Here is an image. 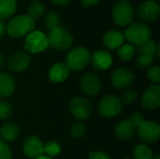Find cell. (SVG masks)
<instances>
[{"label":"cell","instance_id":"e0dca14e","mask_svg":"<svg viewBox=\"0 0 160 159\" xmlns=\"http://www.w3.org/2000/svg\"><path fill=\"white\" fill-rule=\"evenodd\" d=\"M69 69L66 66L65 63H56L52 65L49 70V80L52 82L54 83H60L65 82L68 75H69Z\"/></svg>","mask_w":160,"mask_h":159},{"label":"cell","instance_id":"6da1fadb","mask_svg":"<svg viewBox=\"0 0 160 159\" xmlns=\"http://www.w3.org/2000/svg\"><path fill=\"white\" fill-rule=\"evenodd\" d=\"M35 25V20L27 14H22L15 16L8 21L6 24V31L12 37H22L34 31Z\"/></svg>","mask_w":160,"mask_h":159},{"label":"cell","instance_id":"cb8c5ba5","mask_svg":"<svg viewBox=\"0 0 160 159\" xmlns=\"http://www.w3.org/2000/svg\"><path fill=\"white\" fill-rule=\"evenodd\" d=\"M153 151L146 144H138L133 151V159H153Z\"/></svg>","mask_w":160,"mask_h":159},{"label":"cell","instance_id":"7a4b0ae2","mask_svg":"<svg viewBox=\"0 0 160 159\" xmlns=\"http://www.w3.org/2000/svg\"><path fill=\"white\" fill-rule=\"evenodd\" d=\"M124 38L127 39L130 45L140 46L144 42L151 39L152 30L151 28L142 22H133L127 26L124 31Z\"/></svg>","mask_w":160,"mask_h":159},{"label":"cell","instance_id":"ee69618b","mask_svg":"<svg viewBox=\"0 0 160 159\" xmlns=\"http://www.w3.org/2000/svg\"><path fill=\"white\" fill-rule=\"evenodd\" d=\"M112 1H118V0H112Z\"/></svg>","mask_w":160,"mask_h":159},{"label":"cell","instance_id":"7c38bea8","mask_svg":"<svg viewBox=\"0 0 160 159\" xmlns=\"http://www.w3.org/2000/svg\"><path fill=\"white\" fill-rule=\"evenodd\" d=\"M141 105L146 111L157 110L160 106V85L152 84L142 94Z\"/></svg>","mask_w":160,"mask_h":159},{"label":"cell","instance_id":"52a82bcc","mask_svg":"<svg viewBox=\"0 0 160 159\" xmlns=\"http://www.w3.org/2000/svg\"><path fill=\"white\" fill-rule=\"evenodd\" d=\"M123 108L120 98L114 95H107L98 102V113L105 118H113L117 116Z\"/></svg>","mask_w":160,"mask_h":159},{"label":"cell","instance_id":"b9f144b4","mask_svg":"<svg viewBox=\"0 0 160 159\" xmlns=\"http://www.w3.org/2000/svg\"><path fill=\"white\" fill-rule=\"evenodd\" d=\"M153 159H160V156L159 155H157L156 157H154V158Z\"/></svg>","mask_w":160,"mask_h":159},{"label":"cell","instance_id":"8992f818","mask_svg":"<svg viewBox=\"0 0 160 159\" xmlns=\"http://www.w3.org/2000/svg\"><path fill=\"white\" fill-rule=\"evenodd\" d=\"M47 35L41 31H32L23 40V48L26 52L32 54H38L44 52L48 48Z\"/></svg>","mask_w":160,"mask_h":159},{"label":"cell","instance_id":"9a60e30c","mask_svg":"<svg viewBox=\"0 0 160 159\" xmlns=\"http://www.w3.org/2000/svg\"><path fill=\"white\" fill-rule=\"evenodd\" d=\"M44 143L36 135L28 136L22 143V152L28 158L35 159L43 156Z\"/></svg>","mask_w":160,"mask_h":159},{"label":"cell","instance_id":"277c9868","mask_svg":"<svg viewBox=\"0 0 160 159\" xmlns=\"http://www.w3.org/2000/svg\"><path fill=\"white\" fill-rule=\"evenodd\" d=\"M90 52L84 47L71 49L66 56V66L69 70L80 71L90 63Z\"/></svg>","mask_w":160,"mask_h":159},{"label":"cell","instance_id":"836d02e7","mask_svg":"<svg viewBox=\"0 0 160 159\" xmlns=\"http://www.w3.org/2000/svg\"><path fill=\"white\" fill-rule=\"evenodd\" d=\"M0 159H12L10 146L2 140H0Z\"/></svg>","mask_w":160,"mask_h":159},{"label":"cell","instance_id":"484cf974","mask_svg":"<svg viewBox=\"0 0 160 159\" xmlns=\"http://www.w3.org/2000/svg\"><path fill=\"white\" fill-rule=\"evenodd\" d=\"M61 153V145L55 141H50L44 144L43 154L51 158L57 157Z\"/></svg>","mask_w":160,"mask_h":159},{"label":"cell","instance_id":"7402d4cb","mask_svg":"<svg viewBox=\"0 0 160 159\" xmlns=\"http://www.w3.org/2000/svg\"><path fill=\"white\" fill-rule=\"evenodd\" d=\"M17 9L16 0H0V20L11 18Z\"/></svg>","mask_w":160,"mask_h":159},{"label":"cell","instance_id":"f6af8a7d","mask_svg":"<svg viewBox=\"0 0 160 159\" xmlns=\"http://www.w3.org/2000/svg\"><path fill=\"white\" fill-rule=\"evenodd\" d=\"M124 159H132V158H124Z\"/></svg>","mask_w":160,"mask_h":159},{"label":"cell","instance_id":"603a6c76","mask_svg":"<svg viewBox=\"0 0 160 159\" xmlns=\"http://www.w3.org/2000/svg\"><path fill=\"white\" fill-rule=\"evenodd\" d=\"M137 51L140 54H148L154 57L160 56V47L156 41L149 39L148 41L144 42L143 44L137 47Z\"/></svg>","mask_w":160,"mask_h":159},{"label":"cell","instance_id":"d6986e66","mask_svg":"<svg viewBox=\"0 0 160 159\" xmlns=\"http://www.w3.org/2000/svg\"><path fill=\"white\" fill-rule=\"evenodd\" d=\"M15 91V80L8 72L0 73V98H7L13 95Z\"/></svg>","mask_w":160,"mask_h":159},{"label":"cell","instance_id":"60d3db41","mask_svg":"<svg viewBox=\"0 0 160 159\" xmlns=\"http://www.w3.org/2000/svg\"><path fill=\"white\" fill-rule=\"evenodd\" d=\"M35 159H52L51 158V157H46V156H40V157H37V158Z\"/></svg>","mask_w":160,"mask_h":159},{"label":"cell","instance_id":"f1b7e54d","mask_svg":"<svg viewBox=\"0 0 160 159\" xmlns=\"http://www.w3.org/2000/svg\"><path fill=\"white\" fill-rule=\"evenodd\" d=\"M27 12H28L27 15L29 17H31L33 20H37L44 14L45 7L40 2H34L28 7Z\"/></svg>","mask_w":160,"mask_h":159},{"label":"cell","instance_id":"30bf717a","mask_svg":"<svg viewBox=\"0 0 160 159\" xmlns=\"http://www.w3.org/2000/svg\"><path fill=\"white\" fill-rule=\"evenodd\" d=\"M139 138L146 143H153L159 140L160 126L154 121L145 120L137 128Z\"/></svg>","mask_w":160,"mask_h":159},{"label":"cell","instance_id":"7bdbcfd3","mask_svg":"<svg viewBox=\"0 0 160 159\" xmlns=\"http://www.w3.org/2000/svg\"><path fill=\"white\" fill-rule=\"evenodd\" d=\"M31 1H33V2H39V1H41V0H31Z\"/></svg>","mask_w":160,"mask_h":159},{"label":"cell","instance_id":"83f0119b","mask_svg":"<svg viewBox=\"0 0 160 159\" xmlns=\"http://www.w3.org/2000/svg\"><path fill=\"white\" fill-rule=\"evenodd\" d=\"M135 48L130 44H123L118 49V56L122 61L128 62L131 60L135 55Z\"/></svg>","mask_w":160,"mask_h":159},{"label":"cell","instance_id":"ac0fdd59","mask_svg":"<svg viewBox=\"0 0 160 159\" xmlns=\"http://www.w3.org/2000/svg\"><path fill=\"white\" fill-rule=\"evenodd\" d=\"M136 133V127L129 121V119H126L121 121L114 128L115 137L121 141H128L134 137Z\"/></svg>","mask_w":160,"mask_h":159},{"label":"cell","instance_id":"d6a6232c","mask_svg":"<svg viewBox=\"0 0 160 159\" xmlns=\"http://www.w3.org/2000/svg\"><path fill=\"white\" fill-rule=\"evenodd\" d=\"M147 78L153 84H158L160 82V67L158 66H151L147 69Z\"/></svg>","mask_w":160,"mask_h":159},{"label":"cell","instance_id":"9c48e42d","mask_svg":"<svg viewBox=\"0 0 160 159\" xmlns=\"http://www.w3.org/2000/svg\"><path fill=\"white\" fill-rule=\"evenodd\" d=\"M80 88L82 92L88 97H95L97 96L102 87L100 78L92 72H87L83 74L80 79Z\"/></svg>","mask_w":160,"mask_h":159},{"label":"cell","instance_id":"f546056e","mask_svg":"<svg viewBox=\"0 0 160 159\" xmlns=\"http://www.w3.org/2000/svg\"><path fill=\"white\" fill-rule=\"evenodd\" d=\"M86 125L82 122H75L70 127V135L74 139H81L86 133Z\"/></svg>","mask_w":160,"mask_h":159},{"label":"cell","instance_id":"ab89813d","mask_svg":"<svg viewBox=\"0 0 160 159\" xmlns=\"http://www.w3.org/2000/svg\"><path fill=\"white\" fill-rule=\"evenodd\" d=\"M6 65V59H5V56L0 52V69H2Z\"/></svg>","mask_w":160,"mask_h":159},{"label":"cell","instance_id":"3957f363","mask_svg":"<svg viewBox=\"0 0 160 159\" xmlns=\"http://www.w3.org/2000/svg\"><path fill=\"white\" fill-rule=\"evenodd\" d=\"M50 47L58 51H68L73 45L72 35L64 27L58 26L49 31L47 36Z\"/></svg>","mask_w":160,"mask_h":159},{"label":"cell","instance_id":"e575fe53","mask_svg":"<svg viewBox=\"0 0 160 159\" xmlns=\"http://www.w3.org/2000/svg\"><path fill=\"white\" fill-rule=\"evenodd\" d=\"M129 121L133 124V126L137 128L142 123H143L145 121V117L143 116L142 113L141 112H133L130 117H129Z\"/></svg>","mask_w":160,"mask_h":159},{"label":"cell","instance_id":"74e56055","mask_svg":"<svg viewBox=\"0 0 160 159\" xmlns=\"http://www.w3.org/2000/svg\"><path fill=\"white\" fill-rule=\"evenodd\" d=\"M54 4L58 5V6H66L67 4H68L71 0H52Z\"/></svg>","mask_w":160,"mask_h":159},{"label":"cell","instance_id":"ffe728a7","mask_svg":"<svg viewBox=\"0 0 160 159\" xmlns=\"http://www.w3.org/2000/svg\"><path fill=\"white\" fill-rule=\"evenodd\" d=\"M103 44L104 46L111 51L119 49L124 44V36L120 31L111 30L105 33L103 36Z\"/></svg>","mask_w":160,"mask_h":159},{"label":"cell","instance_id":"8fae6325","mask_svg":"<svg viewBox=\"0 0 160 159\" xmlns=\"http://www.w3.org/2000/svg\"><path fill=\"white\" fill-rule=\"evenodd\" d=\"M159 15V5L154 0L144 1L137 8V16L143 22H154L158 19Z\"/></svg>","mask_w":160,"mask_h":159},{"label":"cell","instance_id":"4316f807","mask_svg":"<svg viewBox=\"0 0 160 159\" xmlns=\"http://www.w3.org/2000/svg\"><path fill=\"white\" fill-rule=\"evenodd\" d=\"M139 98V94L138 92L133 89V88H128L121 96V102L122 104L126 106H131L133 105Z\"/></svg>","mask_w":160,"mask_h":159},{"label":"cell","instance_id":"d590c367","mask_svg":"<svg viewBox=\"0 0 160 159\" xmlns=\"http://www.w3.org/2000/svg\"><path fill=\"white\" fill-rule=\"evenodd\" d=\"M88 159H112L111 157L101 151H98V152H90L89 153V157Z\"/></svg>","mask_w":160,"mask_h":159},{"label":"cell","instance_id":"d4e9b609","mask_svg":"<svg viewBox=\"0 0 160 159\" xmlns=\"http://www.w3.org/2000/svg\"><path fill=\"white\" fill-rule=\"evenodd\" d=\"M44 24H45L46 29H48L49 31L55 28V27H58L59 24H60V17H59V15L53 10H49L45 15Z\"/></svg>","mask_w":160,"mask_h":159},{"label":"cell","instance_id":"1f68e13d","mask_svg":"<svg viewBox=\"0 0 160 159\" xmlns=\"http://www.w3.org/2000/svg\"><path fill=\"white\" fill-rule=\"evenodd\" d=\"M155 60V57L152 55H148V54H140L139 57L136 60V66L141 68V69H145V68H149L152 65L153 62Z\"/></svg>","mask_w":160,"mask_h":159},{"label":"cell","instance_id":"4fadbf2b","mask_svg":"<svg viewBox=\"0 0 160 159\" xmlns=\"http://www.w3.org/2000/svg\"><path fill=\"white\" fill-rule=\"evenodd\" d=\"M135 80L134 73L126 67H119L115 69L111 75V83L113 87L118 89L129 88Z\"/></svg>","mask_w":160,"mask_h":159},{"label":"cell","instance_id":"4dcf8cb0","mask_svg":"<svg viewBox=\"0 0 160 159\" xmlns=\"http://www.w3.org/2000/svg\"><path fill=\"white\" fill-rule=\"evenodd\" d=\"M12 115V106L11 104L5 100L0 99V120H8Z\"/></svg>","mask_w":160,"mask_h":159},{"label":"cell","instance_id":"44dd1931","mask_svg":"<svg viewBox=\"0 0 160 159\" xmlns=\"http://www.w3.org/2000/svg\"><path fill=\"white\" fill-rule=\"evenodd\" d=\"M20 133V127L17 124L8 122L1 126L0 127V140L8 142H13L17 139Z\"/></svg>","mask_w":160,"mask_h":159},{"label":"cell","instance_id":"5bb4252c","mask_svg":"<svg viewBox=\"0 0 160 159\" xmlns=\"http://www.w3.org/2000/svg\"><path fill=\"white\" fill-rule=\"evenodd\" d=\"M8 68L15 73L26 70L30 65V56L25 52H15L6 61Z\"/></svg>","mask_w":160,"mask_h":159},{"label":"cell","instance_id":"ba28073f","mask_svg":"<svg viewBox=\"0 0 160 159\" xmlns=\"http://www.w3.org/2000/svg\"><path fill=\"white\" fill-rule=\"evenodd\" d=\"M68 109L71 115L80 121L88 119L93 112V106L90 100L83 97H73L69 102Z\"/></svg>","mask_w":160,"mask_h":159},{"label":"cell","instance_id":"f35d334b","mask_svg":"<svg viewBox=\"0 0 160 159\" xmlns=\"http://www.w3.org/2000/svg\"><path fill=\"white\" fill-rule=\"evenodd\" d=\"M6 32V23L4 22V21L0 20V37Z\"/></svg>","mask_w":160,"mask_h":159},{"label":"cell","instance_id":"2e32d148","mask_svg":"<svg viewBox=\"0 0 160 159\" xmlns=\"http://www.w3.org/2000/svg\"><path fill=\"white\" fill-rule=\"evenodd\" d=\"M90 62L97 70L104 71L110 68L112 65V54L105 50H98L90 56Z\"/></svg>","mask_w":160,"mask_h":159},{"label":"cell","instance_id":"5b68a950","mask_svg":"<svg viewBox=\"0 0 160 159\" xmlns=\"http://www.w3.org/2000/svg\"><path fill=\"white\" fill-rule=\"evenodd\" d=\"M134 8L127 0L117 2L112 10V21L118 26H128L134 19Z\"/></svg>","mask_w":160,"mask_h":159},{"label":"cell","instance_id":"8d00e7d4","mask_svg":"<svg viewBox=\"0 0 160 159\" xmlns=\"http://www.w3.org/2000/svg\"><path fill=\"white\" fill-rule=\"evenodd\" d=\"M98 2H99V0H81V4L82 5V7H93V6L97 5Z\"/></svg>","mask_w":160,"mask_h":159}]
</instances>
